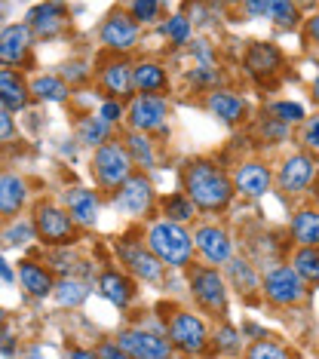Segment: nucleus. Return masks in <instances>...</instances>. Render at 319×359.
<instances>
[{"label":"nucleus","instance_id":"nucleus-30","mask_svg":"<svg viewBox=\"0 0 319 359\" xmlns=\"http://www.w3.org/2000/svg\"><path fill=\"white\" fill-rule=\"evenodd\" d=\"M227 276H231V283L236 285L240 295H249V292L258 289V276H255V271H252V264H245V261H240V258L227 261Z\"/></svg>","mask_w":319,"mask_h":359},{"label":"nucleus","instance_id":"nucleus-20","mask_svg":"<svg viewBox=\"0 0 319 359\" xmlns=\"http://www.w3.org/2000/svg\"><path fill=\"white\" fill-rule=\"evenodd\" d=\"M245 68L255 77H270L283 68V53L273 43H252L245 53Z\"/></svg>","mask_w":319,"mask_h":359},{"label":"nucleus","instance_id":"nucleus-19","mask_svg":"<svg viewBox=\"0 0 319 359\" xmlns=\"http://www.w3.org/2000/svg\"><path fill=\"white\" fill-rule=\"evenodd\" d=\"M233 184L243 197L258 200L270 191V172L261 166V163H243V166L233 172Z\"/></svg>","mask_w":319,"mask_h":359},{"label":"nucleus","instance_id":"nucleus-5","mask_svg":"<svg viewBox=\"0 0 319 359\" xmlns=\"http://www.w3.org/2000/svg\"><path fill=\"white\" fill-rule=\"evenodd\" d=\"M34 224H37L40 240H46L49 246H68V243H74V236H77L74 215L59 206H37Z\"/></svg>","mask_w":319,"mask_h":359},{"label":"nucleus","instance_id":"nucleus-14","mask_svg":"<svg viewBox=\"0 0 319 359\" xmlns=\"http://www.w3.org/2000/svg\"><path fill=\"white\" fill-rule=\"evenodd\" d=\"M28 25L40 37H55L68 25V6L59 4V0H46V4L34 6V10L28 13Z\"/></svg>","mask_w":319,"mask_h":359},{"label":"nucleus","instance_id":"nucleus-18","mask_svg":"<svg viewBox=\"0 0 319 359\" xmlns=\"http://www.w3.org/2000/svg\"><path fill=\"white\" fill-rule=\"evenodd\" d=\"M62 200L80 227H93L98 222V197L93 191H86V187H68Z\"/></svg>","mask_w":319,"mask_h":359},{"label":"nucleus","instance_id":"nucleus-47","mask_svg":"<svg viewBox=\"0 0 319 359\" xmlns=\"http://www.w3.org/2000/svg\"><path fill=\"white\" fill-rule=\"evenodd\" d=\"M307 34L319 43V15H313V19H307Z\"/></svg>","mask_w":319,"mask_h":359},{"label":"nucleus","instance_id":"nucleus-49","mask_svg":"<svg viewBox=\"0 0 319 359\" xmlns=\"http://www.w3.org/2000/svg\"><path fill=\"white\" fill-rule=\"evenodd\" d=\"M313 99H316V102H319V77H316V80H313Z\"/></svg>","mask_w":319,"mask_h":359},{"label":"nucleus","instance_id":"nucleus-35","mask_svg":"<svg viewBox=\"0 0 319 359\" xmlns=\"http://www.w3.org/2000/svg\"><path fill=\"white\" fill-rule=\"evenodd\" d=\"M194 206L196 203L187 197H182V194H175V197H166L163 200V209H166V218H172V222H187V218H194Z\"/></svg>","mask_w":319,"mask_h":359},{"label":"nucleus","instance_id":"nucleus-43","mask_svg":"<svg viewBox=\"0 0 319 359\" xmlns=\"http://www.w3.org/2000/svg\"><path fill=\"white\" fill-rule=\"evenodd\" d=\"M98 114H102V117L108 120V123H117V120L123 117V104H120V102H104Z\"/></svg>","mask_w":319,"mask_h":359},{"label":"nucleus","instance_id":"nucleus-48","mask_svg":"<svg viewBox=\"0 0 319 359\" xmlns=\"http://www.w3.org/2000/svg\"><path fill=\"white\" fill-rule=\"evenodd\" d=\"M0 273H4V283H6V285L13 283V271H10V264H6V261H4V264H0Z\"/></svg>","mask_w":319,"mask_h":359},{"label":"nucleus","instance_id":"nucleus-32","mask_svg":"<svg viewBox=\"0 0 319 359\" xmlns=\"http://www.w3.org/2000/svg\"><path fill=\"white\" fill-rule=\"evenodd\" d=\"M55 301L59 304H65V307H80L86 301V295H89V285L86 283H80V280H62L59 285H55Z\"/></svg>","mask_w":319,"mask_h":359},{"label":"nucleus","instance_id":"nucleus-1","mask_svg":"<svg viewBox=\"0 0 319 359\" xmlns=\"http://www.w3.org/2000/svg\"><path fill=\"white\" fill-rule=\"evenodd\" d=\"M236 184L227 178L215 163L209 160H194L184 169V194L191 197L200 209L206 212H221L233 200Z\"/></svg>","mask_w":319,"mask_h":359},{"label":"nucleus","instance_id":"nucleus-46","mask_svg":"<svg viewBox=\"0 0 319 359\" xmlns=\"http://www.w3.org/2000/svg\"><path fill=\"white\" fill-rule=\"evenodd\" d=\"M65 77H68V80H83V77H86V68L74 62V65H68V68H65Z\"/></svg>","mask_w":319,"mask_h":359},{"label":"nucleus","instance_id":"nucleus-31","mask_svg":"<svg viewBox=\"0 0 319 359\" xmlns=\"http://www.w3.org/2000/svg\"><path fill=\"white\" fill-rule=\"evenodd\" d=\"M80 142L83 144H93V148H98V144L108 142V133H111V123L98 114V117H83L80 120Z\"/></svg>","mask_w":319,"mask_h":359},{"label":"nucleus","instance_id":"nucleus-50","mask_svg":"<svg viewBox=\"0 0 319 359\" xmlns=\"http://www.w3.org/2000/svg\"><path fill=\"white\" fill-rule=\"evenodd\" d=\"M316 194H319V178H316Z\"/></svg>","mask_w":319,"mask_h":359},{"label":"nucleus","instance_id":"nucleus-34","mask_svg":"<svg viewBox=\"0 0 319 359\" xmlns=\"http://www.w3.org/2000/svg\"><path fill=\"white\" fill-rule=\"evenodd\" d=\"M292 264L298 267V273L304 276L307 283H319V249L316 246H304L294 252Z\"/></svg>","mask_w":319,"mask_h":359},{"label":"nucleus","instance_id":"nucleus-45","mask_svg":"<svg viewBox=\"0 0 319 359\" xmlns=\"http://www.w3.org/2000/svg\"><path fill=\"white\" fill-rule=\"evenodd\" d=\"M0 129H4V142H10L13 138V114H10V108L0 111Z\"/></svg>","mask_w":319,"mask_h":359},{"label":"nucleus","instance_id":"nucleus-8","mask_svg":"<svg viewBox=\"0 0 319 359\" xmlns=\"http://www.w3.org/2000/svg\"><path fill=\"white\" fill-rule=\"evenodd\" d=\"M166 117H169L166 99H160V95H154V93H142L129 104V123H133V129H142V133L166 129Z\"/></svg>","mask_w":319,"mask_h":359},{"label":"nucleus","instance_id":"nucleus-24","mask_svg":"<svg viewBox=\"0 0 319 359\" xmlns=\"http://www.w3.org/2000/svg\"><path fill=\"white\" fill-rule=\"evenodd\" d=\"M25 197H28V184H25L22 175L6 172L4 178H0V212H4L6 218L22 209Z\"/></svg>","mask_w":319,"mask_h":359},{"label":"nucleus","instance_id":"nucleus-4","mask_svg":"<svg viewBox=\"0 0 319 359\" xmlns=\"http://www.w3.org/2000/svg\"><path fill=\"white\" fill-rule=\"evenodd\" d=\"M264 295H267V301H273V304H280V307L298 304V301L307 295L304 276L298 273V267L294 264L292 267L289 264L273 267V271L267 273V280H264Z\"/></svg>","mask_w":319,"mask_h":359},{"label":"nucleus","instance_id":"nucleus-9","mask_svg":"<svg viewBox=\"0 0 319 359\" xmlns=\"http://www.w3.org/2000/svg\"><path fill=\"white\" fill-rule=\"evenodd\" d=\"M117 344L133 359H166V356H172V350H175L172 341L160 338V334H154V332H142V329L123 332L117 338Z\"/></svg>","mask_w":319,"mask_h":359},{"label":"nucleus","instance_id":"nucleus-28","mask_svg":"<svg viewBox=\"0 0 319 359\" xmlns=\"http://www.w3.org/2000/svg\"><path fill=\"white\" fill-rule=\"evenodd\" d=\"M292 233L301 246H319V212L304 209L292 218Z\"/></svg>","mask_w":319,"mask_h":359},{"label":"nucleus","instance_id":"nucleus-41","mask_svg":"<svg viewBox=\"0 0 319 359\" xmlns=\"http://www.w3.org/2000/svg\"><path fill=\"white\" fill-rule=\"evenodd\" d=\"M301 142H304L310 151H316V154H319V117H313V120H307V123H304Z\"/></svg>","mask_w":319,"mask_h":359},{"label":"nucleus","instance_id":"nucleus-7","mask_svg":"<svg viewBox=\"0 0 319 359\" xmlns=\"http://www.w3.org/2000/svg\"><path fill=\"white\" fill-rule=\"evenodd\" d=\"M169 341L182 353H203L206 350V323L194 313H175L169 323Z\"/></svg>","mask_w":319,"mask_h":359},{"label":"nucleus","instance_id":"nucleus-23","mask_svg":"<svg viewBox=\"0 0 319 359\" xmlns=\"http://www.w3.org/2000/svg\"><path fill=\"white\" fill-rule=\"evenodd\" d=\"M19 283H22V289L34 298H46L49 292H55L53 276H49L40 264H34V261H22L19 264Z\"/></svg>","mask_w":319,"mask_h":359},{"label":"nucleus","instance_id":"nucleus-40","mask_svg":"<svg viewBox=\"0 0 319 359\" xmlns=\"http://www.w3.org/2000/svg\"><path fill=\"white\" fill-rule=\"evenodd\" d=\"M249 356H255V359H261V356H273V359H283V356H289V350H285V347H280V344H273V341H258V344L249 350Z\"/></svg>","mask_w":319,"mask_h":359},{"label":"nucleus","instance_id":"nucleus-27","mask_svg":"<svg viewBox=\"0 0 319 359\" xmlns=\"http://www.w3.org/2000/svg\"><path fill=\"white\" fill-rule=\"evenodd\" d=\"M98 289H102V295L108 298L111 304H117V307H126L129 301H133V295H135L133 283H129L126 276H120V273H104L102 280H98Z\"/></svg>","mask_w":319,"mask_h":359},{"label":"nucleus","instance_id":"nucleus-15","mask_svg":"<svg viewBox=\"0 0 319 359\" xmlns=\"http://www.w3.org/2000/svg\"><path fill=\"white\" fill-rule=\"evenodd\" d=\"M245 13L258 15V19H270L280 28L298 25V6L292 0H245Z\"/></svg>","mask_w":319,"mask_h":359},{"label":"nucleus","instance_id":"nucleus-36","mask_svg":"<svg viewBox=\"0 0 319 359\" xmlns=\"http://www.w3.org/2000/svg\"><path fill=\"white\" fill-rule=\"evenodd\" d=\"M37 233V224H28V222H13L10 227L4 231V246H25L31 243Z\"/></svg>","mask_w":319,"mask_h":359},{"label":"nucleus","instance_id":"nucleus-21","mask_svg":"<svg viewBox=\"0 0 319 359\" xmlns=\"http://www.w3.org/2000/svg\"><path fill=\"white\" fill-rule=\"evenodd\" d=\"M206 108H209L212 114H215L221 123H240L245 114H249V104H245V102L240 99V95H233V93H221V89H215V93H209Z\"/></svg>","mask_w":319,"mask_h":359},{"label":"nucleus","instance_id":"nucleus-17","mask_svg":"<svg viewBox=\"0 0 319 359\" xmlns=\"http://www.w3.org/2000/svg\"><path fill=\"white\" fill-rule=\"evenodd\" d=\"M194 240L209 264H227L231 261V236L221 231V227H200Z\"/></svg>","mask_w":319,"mask_h":359},{"label":"nucleus","instance_id":"nucleus-25","mask_svg":"<svg viewBox=\"0 0 319 359\" xmlns=\"http://www.w3.org/2000/svg\"><path fill=\"white\" fill-rule=\"evenodd\" d=\"M102 83H104V89H108L114 99H126V95L135 89L133 71H129L126 62H111L108 68L102 71Z\"/></svg>","mask_w":319,"mask_h":359},{"label":"nucleus","instance_id":"nucleus-29","mask_svg":"<svg viewBox=\"0 0 319 359\" xmlns=\"http://www.w3.org/2000/svg\"><path fill=\"white\" fill-rule=\"evenodd\" d=\"M126 148H129V154H133L135 166L151 169L154 163H157V157H154V144H151V138H147V133H142V129H135V133H129V135H126Z\"/></svg>","mask_w":319,"mask_h":359},{"label":"nucleus","instance_id":"nucleus-3","mask_svg":"<svg viewBox=\"0 0 319 359\" xmlns=\"http://www.w3.org/2000/svg\"><path fill=\"white\" fill-rule=\"evenodd\" d=\"M133 166H135L133 154H129V148L120 142L98 144V151L93 157V175L98 178V184H104V187H120L129 175H133Z\"/></svg>","mask_w":319,"mask_h":359},{"label":"nucleus","instance_id":"nucleus-39","mask_svg":"<svg viewBox=\"0 0 319 359\" xmlns=\"http://www.w3.org/2000/svg\"><path fill=\"white\" fill-rule=\"evenodd\" d=\"M129 13H133L135 22H154L160 15V0H133L129 4Z\"/></svg>","mask_w":319,"mask_h":359},{"label":"nucleus","instance_id":"nucleus-37","mask_svg":"<svg viewBox=\"0 0 319 359\" xmlns=\"http://www.w3.org/2000/svg\"><path fill=\"white\" fill-rule=\"evenodd\" d=\"M163 34H166L175 46H182L191 40V19L187 15H172V19L163 25Z\"/></svg>","mask_w":319,"mask_h":359},{"label":"nucleus","instance_id":"nucleus-2","mask_svg":"<svg viewBox=\"0 0 319 359\" xmlns=\"http://www.w3.org/2000/svg\"><path fill=\"white\" fill-rule=\"evenodd\" d=\"M147 246L157 252V258L169 267H187L191 264V255H194L191 233L178 222H172V218L151 224V231H147Z\"/></svg>","mask_w":319,"mask_h":359},{"label":"nucleus","instance_id":"nucleus-33","mask_svg":"<svg viewBox=\"0 0 319 359\" xmlns=\"http://www.w3.org/2000/svg\"><path fill=\"white\" fill-rule=\"evenodd\" d=\"M31 93L37 95L40 102H65L68 99V86L59 77H37L31 83Z\"/></svg>","mask_w":319,"mask_h":359},{"label":"nucleus","instance_id":"nucleus-42","mask_svg":"<svg viewBox=\"0 0 319 359\" xmlns=\"http://www.w3.org/2000/svg\"><path fill=\"white\" fill-rule=\"evenodd\" d=\"M236 344H240L236 332L231 329V325H224V329L218 332V347H221V350H236Z\"/></svg>","mask_w":319,"mask_h":359},{"label":"nucleus","instance_id":"nucleus-44","mask_svg":"<svg viewBox=\"0 0 319 359\" xmlns=\"http://www.w3.org/2000/svg\"><path fill=\"white\" fill-rule=\"evenodd\" d=\"M95 356H108V359H123V356H129V353H126V350H123L120 344H117V347H114V344H104V347H98V350H95Z\"/></svg>","mask_w":319,"mask_h":359},{"label":"nucleus","instance_id":"nucleus-12","mask_svg":"<svg viewBox=\"0 0 319 359\" xmlns=\"http://www.w3.org/2000/svg\"><path fill=\"white\" fill-rule=\"evenodd\" d=\"M138 40V22L133 15H123V13H114L108 15V22L102 25V43L114 53H129Z\"/></svg>","mask_w":319,"mask_h":359},{"label":"nucleus","instance_id":"nucleus-11","mask_svg":"<svg viewBox=\"0 0 319 359\" xmlns=\"http://www.w3.org/2000/svg\"><path fill=\"white\" fill-rule=\"evenodd\" d=\"M154 203V191H151V182L144 175H129L126 182L120 184L117 197H114V206L126 215H144Z\"/></svg>","mask_w":319,"mask_h":359},{"label":"nucleus","instance_id":"nucleus-22","mask_svg":"<svg viewBox=\"0 0 319 359\" xmlns=\"http://www.w3.org/2000/svg\"><path fill=\"white\" fill-rule=\"evenodd\" d=\"M0 102L10 111H22L28 104V86L10 65H4V71H0Z\"/></svg>","mask_w":319,"mask_h":359},{"label":"nucleus","instance_id":"nucleus-26","mask_svg":"<svg viewBox=\"0 0 319 359\" xmlns=\"http://www.w3.org/2000/svg\"><path fill=\"white\" fill-rule=\"evenodd\" d=\"M133 80H135L138 93H160V89H166V83H169L166 71H163L160 65H154V62L135 65V68H133Z\"/></svg>","mask_w":319,"mask_h":359},{"label":"nucleus","instance_id":"nucleus-16","mask_svg":"<svg viewBox=\"0 0 319 359\" xmlns=\"http://www.w3.org/2000/svg\"><path fill=\"white\" fill-rule=\"evenodd\" d=\"M313 172H316V160L310 157V154H294V157L285 160L283 169H280V187L289 194H298L310 184Z\"/></svg>","mask_w":319,"mask_h":359},{"label":"nucleus","instance_id":"nucleus-10","mask_svg":"<svg viewBox=\"0 0 319 359\" xmlns=\"http://www.w3.org/2000/svg\"><path fill=\"white\" fill-rule=\"evenodd\" d=\"M120 258H123V264H129V271H133L135 276H142V280L147 283H154V280H160V273H163V261L157 258V252H154L151 246H142V243H135V240H123L120 246Z\"/></svg>","mask_w":319,"mask_h":359},{"label":"nucleus","instance_id":"nucleus-6","mask_svg":"<svg viewBox=\"0 0 319 359\" xmlns=\"http://www.w3.org/2000/svg\"><path fill=\"white\" fill-rule=\"evenodd\" d=\"M191 292L200 301V307L212 310V313H224L227 307V289L224 280L218 276V271L212 267H194L191 271Z\"/></svg>","mask_w":319,"mask_h":359},{"label":"nucleus","instance_id":"nucleus-13","mask_svg":"<svg viewBox=\"0 0 319 359\" xmlns=\"http://www.w3.org/2000/svg\"><path fill=\"white\" fill-rule=\"evenodd\" d=\"M34 43L31 25H4L0 31V62L4 65H22Z\"/></svg>","mask_w":319,"mask_h":359},{"label":"nucleus","instance_id":"nucleus-38","mask_svg":"<svg viewBox=\"0 0 319 359\" xmlns=\"http://www.w3.org/2000/svg\"><path fill=\"white\" fill-rule=\"evenodd\" d=\"M270 117L283 120V123H298V120H304V108L294 102H276L270 104Z\"/></svg>","mask_w":319,"mask_h":359}]
</instances>
